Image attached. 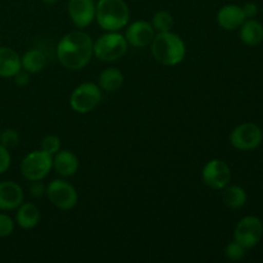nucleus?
I'll return each mask as SVG.
<instances>
[{
    "instance_id": "nucleus-1",
    "label": "nucleus",
    "mask_w": 263,
    "mask_h": 263,
    "mask_svg": "<svg viewBox=\"0 0 263 263\" xmlns=\"http://www.w3.org/2000/svg\"><path fill=\"white\" fill-rule=\"evenodd\" d=\"M94 41L89 33L84 31H72L59 40L57 46V57L62 66L71 71H80L89 64L94 55Z\"/></svg>"
},
{
    "instance_id": "nucleus-2",
    "label": "nucleus",
    "mask_w": 263,
    "mask_h": 263,
    "mask_svg": "<svg viewBox=\"0 0 263 263\" xmlns=\"http://www.w3.org/2000/svg\"><path fill=\"white\" fill-rule=\"evenodd\" d=\"M153 58L163 66H177L186 54L184 40L172 31L157 32L151 44Z\"/></svg>"
},
{
    "instance_id": "nucleus-3",
    "label": "nucleus",
    "mask_w": 263,
    "mask_h": 263,
    "mask_svg": "<svg viewBox=\"0 0 263 263\" xmlns=\"http://www.w3.org/2000/svg\"><path fill=\"white\" fill-rule=\"evenodd\" d=\"M95 20L105 31H120L128 25L130 9L125 0H99L95 4Z\"/></svg>"
},
{
    "instance_id": "nucleus-4",
    "label": "nucleus",
    "mask_w": 263,
    "mask_h": 263,
    "mask_svg": "<svg viewBox=\"0 0 263 263\" xmlns=\"http://www.w3.org/2000/svg\"><path fill=\"white\" fill-rule=\"evenodd\" d=\"M127 46L125 35L118 31H107L94 41L92 54L102 62H115L125 55Z\"/></svg>"
},
{
    "instance_id": "nucleus-5",
    "label": "nucleus",
    "mask_w": 263,
    "mask_h": 263,
    "mask_svg": "<svg viewBox=\"0 0 263 263\" xmlns=\"http://www.w3.org/2000/svg\"><path fill=\"white\" fill-rule=\"evenodd\" d=\"M102 89L94 82H84L72 91L69 97V105L80 115L94 110L102 102Z\"/></svg>"
},
{
    "instance_id": "nucleus-6",
    "label": "nucleus",
    "mask_w": 263,
    "mask_h": 263,
    "mask_svg": "<svg viewBox=\"0 0 263 263\" xmlns=\"http://www.w3.org/2000/svg\"><path fill=\"white\" fill-rule=\"evenodd\" d=\"M53 168V156L40 151L28 153L21 162V172L28 181H41Z\"/></svg>"
},
{
    "instance_id": "nucleus-7",
    "label": "nucleus",
    "mask_w": 263,
    "mask_h": 263,
    "mask_svg": "<svg viewBox=\"0 0 263 263\" xmlns=\"http://www.w3.org/2000/svg\"><path fill=\"white\" fill-rule=\"evenodd\" d=\"M46 198L49 202L62 211H69L76 207L79 194L72 184L63 179H55L46 185Z\"/></svg>"
},
{
    "instance_id": "nucleus-8",
    "label": "nucleus",
    "mask_w": 263,
    "mask_h": 263,
    "mask_svg": "<svg viewBox=\"0 0 263 263\" xmlns=\"http://www.w3.org/2000/svg\"><path fill=\"white\" fill-rule=\"evenodd\" d=\"M263 236V223L256 216H246L241 218L234 230V240L246 249L254 248Z\"/></svg>"
},
{
    "instance_id": "nucleus-9",
    "label": "nucleus",
    "mask_w": 263,
    "mask_h": 263,
    "mask_svg": "<svg viewBox=\"0 0 263 263\" xmlns=\"http://www.w3.org/2000/svg\"><path fill=\"white\" fill-rule=\"evenodd\" d=\"M263 140V131L256 123L246 122L236 126L230 134V143L238 151L249 152L258 148Z\"/></svg>"
},
{
    "instance_id": "nucleus-10",
    "label": "nucleus",
    "mask_w": 263,
    "mask_h": 263,
    "mask_svg": "<svg viewBox=\"0 0 263 263\" xmlns=\"http://www.w3.org/2000/svg\"><path fill=\"white\" fill-rule=\"evenodd\" d=\"M202 180L210 189L222 190L231 181V170L221 159H211L202 170Z\"/></svg>"
},
{
    "instance_id": "nucleus-11",
    "label": "nucleus",
    "mask_w": 263,
    "mask_h": 263,
    "mask_svg": "<svg viewBox=\"0 0 263 263\" xmlns=\"http://www.w3.org/2000/svg\"><path fill=\"white\" fill-rule=\"evenodd\" d=\"M156 33V30L151 22L135 21V22L127 25L125 39L128 45L134 46V48H146L152 44Z\"/></svg>"
},
{
    "instance_id": "nucleus-12",
    "label": "nucleus",
    "mask_w": 263,
    "mask_h": 263,
    "mask_svg": "<svg viewBox=\"0 0 263 263\" xmlns=\"http://www.w3.org/2000/svg\"><path fill=\"white\" fill-rule=\"evenodd\" d=\"M69 18L77 28H86L95 20L94 0H69L68 7Z\"/></svg>"
},
{
    "instance_id": "nucleus-13",
    "label": "nucleus",
    "mask_w": 263,
    "mask_h": 263,
    "mask_svg": "<svg viewBox=\"0 0 263 263\" xmlns=\"http://www.w3.org/2000/svg\"><path fill=\"white\" fill-rule=\"evenodd\" d=\"M23 199L25 193L21 185L10 180L0 182V211H15Z\"/></svg>"
},
{
    "instance_id": "nucleus-14",
    "label": "nucleus",
    "mask_w": 263,
    "mask_h": 263,
    "mask_svg": "<svg viewBox=\"0 0 263 263\" xmlns=\"http://www.w3.org/2000/svg\"><path fill=\"white\" fill-rule=\"evenodd\" d=\"M243 8L236 4H226L217 12V23L226 31L238 30L246 21Z\"/></svg>"
},
{
    "instance_id": "nucleus-15",
    "label": "nucleus",
    "mask_w": 263,
    "mask_h": 263,
    "mask_svg": "<svg viewBox=\"0 0 263 263\" xmlns=\"http://www.w3.org/2000/svg\"><path fill=\"white\" fill-rule=\"evenodd\" d=\"M80 161L71 151H59L53 156V168L59 176L72 177L79 171Z\"/></svg>"
},
{
    "instance_id": "nucleus-16",
    "label": "nucleus",
    "mask_w": 263,
    "mask_h": 263,
    "mask_svg": "<svg viewBox=\"0 0 263 263\" xmlns=\"http://www.w3.org/2000/svg\"><path fill=\"white\" fill-rule=\"evenodd\" d=\"M22 69L21 57L12 48H0V77L12 79Z\"/></svg>"
},
{
    "instance_id": "nucleus-17",
    "label": "nucleus",
    "mask_w": 263,
    "mask_h": 263,
    "mask_svg": "<svg viewBox=\"0 0 263 263\" xmlns=\"http://www.w3.org/2000/svg\"><path fill=\"white\" fill-rule=\"evenodd\" d=\"M15 211V223L23 230H31L40 222V211L33 203H22Z\"/></svg>"
},
{
    "instance_id": "nucleus-18",
    "label": "nucleus",
    "mask_w": 263,
    "mask_h": 263,
    "mask_svg": "<svg viewBox=\"0 0 263 263\" xmlns=\"http://www.w3.org/2000/svg\"><path fill=\"white\" fill-rule=\"evenodd\" d=\"M240 40L248 46H257L263 41V25L254 18L244 21L240 26Z\"/></svg>"
},
{
    "instance_id": "nucleus-19",
    "label": "nucleus",
    "mask_w": 263,
    "mask_h": 263,
    "mask_svg": "<svg viewBox=\"0 0 263 263\" xmlns=\"http://www.w3.org/2000/svg\"><path fill=\"white\" fill-rule=\"evenodd\" d=\"M46 58L45 53L40 49H31V50L26 51L22 57H21V64H22V69H25L28 73H39L43 71L46 66Z\"/></svg>"
},
{
    "instance_id": "nucleus-20",
    "label": "nucleus",
    "mask_w": 263,
    "mask_h": 263,
    "mask_svg": "<svg viewBox=\"0 0 263 263\" xmlns=\"http://www.w3.org/2000/svg\"><path fill=\"white\" fill-rule=\"evenodd\" d=\"M125 81V77L123 73L118 68L115 67H110V68H105L102 73L99 74V79H98V86L102 90L108 92L117 91L118 89H121V86L123 85Z\"/></svg>"
},
{
    "instance_id": "nucleus-21",
    "label": "nucleus",
    "mask_w": 263,
    "mask_h": 263,
    "mask_svg": "<svg viewBox=\"0 0 263 263\" xmlns=\"http://www.w3.org/2000/svg\"><path fill=\"white\" fill-rule=\"evenodd\" d=\"M222 203L230 210H239L244 207L248 199L247 192L241 186L238 185H231V186H225L222 189Z\"/></svg>"
},
{
    "instance_id": "nucleus-22",
    "label": "nucleus",
    "mask_w": 263,
    "mask_h": 263,
    "mask_svg": "<svg viewBox=\"0 0 263 263\" xmlns=\"http://www.w3.org/2000/svg\"><path fill=\"white\" fill-rule=\"evenodd\" d=\"M174 17L167 10H159V12H157L153 15V20H152V26L156 30V32H167V31H171L172 27H174Z\"/></svg>"
},
{
    "instance_id": "nucleus-23",
    "label": "nucleus",
    "mask_w": 263,
    "mask_h": 263,
    "mask_svg": "<svg viewBox=\"0 0 263 263\" xmlns=\"http://www.w3.org/2000/svg\"><path fill=\"white\" fill-rule=\"evenodd\" d=\"M246 251L247 249L244 248L243 246L238 243V241L233 240L225 247V256L228 257V259L234 262L241 261V259L246 257Z\"/></svg>"
},
{
    "instance_id": "nucleus-24",
    "label": "nucleus",
    "mask_w": 263,
    "mask_h": 263,
    "mask_svg": "<svg viewBox=\"0 0 263 263\" xmlns=\"http://www.w3.org/2000/svg\"><path fill=\"white\" fill-rule=\"evenodd\" d=\"M0 144L7 149H13L20 144V134L13 128L0 131Z\"/></svg>"
},
{
    "instance_id": "nucleus-25",
    "label": "nucleus",
    "mask_w": 263,
    "mask_h": 263,
    "mask_svg": "<svg viewBox=\"0 0 263 263\" xmlns=\"http://www.w3.org/2000/svg\"><path fill=\"white\" fill-rule=\"evenodd\" d=\"M41 151L54 156L57 152L61 151V139L57 135H46L41 140Z\"/></svg>"
},
{
    "instance_id": "nucleus-26",
    "label": "nucleus",
    "mask_w": 263,
    "mask_h": 263,
    "mask_svg": "<svg viewBox=\"0 0 263 263\" xmlns=\"http://www.w3.org/2000/svg\"><path fill=\"white\" fill-rule=\"evenodd\" d=\"M14 231V221L10 216L0 213V238L10 236Z\"/></svg>"
},
{
    "instance_id": "nucleus-27",
    "label": "nucleus",
    "mask_w": 263,
    "mask_h": 263,
    "mask_svg": "<svg viewBox=\"0 0 263 263\" xmlns=\"http://www.w3.org/2000/svg\"><path fill=\"white\" fill-rule=\"evenodd\" d=\"M10 163H12V157H10L9 149H7L4 145L0 144V175L8 171Z\"/></svg>"
},
{
    "instance_id": "nucleus-28",
    "label": "nucleus",
    "mask_w": 263,
    "mask_h": 263,
    "mask_svg": "<svg viewBox=\"0 0 263 263\" xmlns=\"http://www.w3.org/2000/svg\"><path fill=\"white\" fill-rule=\"evenodd\" d=\"M46 186L41 181H32L30 186V194L33 198H41L43 195H45Z\"/></svg>"
},
{
    "instance_id": "nucleus-29",
    "label": "nucleus",
    "mask_w": 263,
    "mask_h": 263,
    "mask_svg": "<svg viewBox=\"0 0 263 263\" xmlns=\"http://www.w3.org/2000/svg\"><path fill=\"white\" fill-rule=\"evenodd\" d=\"M12 79L14 80V84L20 87L26 86V85L30 82V76H28V72H26L25 69H21V71H18L17 73L12 77Z\"/></svg>"
},
{
    "instance_id": "nucleus-30",
    "label": "nucleus",
    "mask_w": 263,
    "mask_h": 263,
    "mask_svg": "<svg viewBox=\"0 0 263 263\" xmlns=\"http://www.w3.org/2000/svg\"><path fill=\"white\" fill-rule=\"evenodd\" d=\"M241 8H243L244 15H246L247 20H249V18H254L257 14H258V5H257L256 3L248 2L246 3Z\"/></svg>"
},
{
    "instance_id": "nucleus-31",
    "label": "nucleus",
    "mask_w": 263,
    "mask_h": 263,
    "mask_svg": "<svg viewBox=\"0 0 263 263\" xmlns=\"http://www.w3.org/2000/svg\"><path fill=\"white\" fill-rule=\"evenodd\" d=\"M43 3H45V4H55L57 2H59V0H41Z\"/></svg>"
},
{
    "instance_id": "nucleus-32",
    "label": "nucleus",
    "mask_w": 263,
    "mask_h": 263,
    "mask_svg": "<svg viewBox=\"0 0 263 263\" xmlns=\"http://www.w3.org/2000/svg\"><path fill=\"white\" fill-rule=\"evenodd\" d=\"M0 131H2V130H0Z\"/></svg>"
}]
</instances>
